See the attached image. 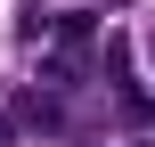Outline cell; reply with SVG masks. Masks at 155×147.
Segmentation results:
<instances>
[{
  "label": "cell",
  "instance_id": "cell-3",
  "mask_svg": "<svg viewBox=\"0 0 155 147\" xmlns=\"http://www.w3.org/2000/svg\"><path fill=\"white\" fill-rule=\"evenodd\" d=\"M114 8H131V0H90V8H82V16H90V25H106V16H114Z\"/></svg>",
  "mask_w": 155,
  "mask_h": 147
},
{
  "label": "cell",
  "instance_id": "cell-2",
  "mask_svg": "<svg viewBox=\"0 0 155 147\" xmlns=\"http://www.w3.org/2000/svg\"><path fill=\"white\" fill-rule=\"evenodd\" d=\"M65 147H155V131H131V139H65Z\"/></svg>",
  "mask_w": 155,
  "mask_h": 147
},
{
  "label": "cell",
  "instance_id": "cell-1",
  "mask_svg": "<svg viewBox=\"0 0 155 147\" xmlns=\"http://www.w3.org/2000/svg\"><path fill=\"white\" fill-rule=\"evenodd\" d=\"M41 33H49V8L41 0H16V41H41Z\"/></svg>",
  "mask_w": 155,
  "mask_h": 147
},
{
  "label": "cell",
  "instance_id": "cell-4",
  "mask_svg": "<svg viewBox=\"0 0 155 147\" xmlns=\"http://www.w3.org/2000/svg\"><path fill=\"white\" fill-rule=\"evenodd\" d=\"M147 65H155V33H147Z\"/></svg>",
  "mask_w": 155,
  "mask_h": 147
}]
</instances>
